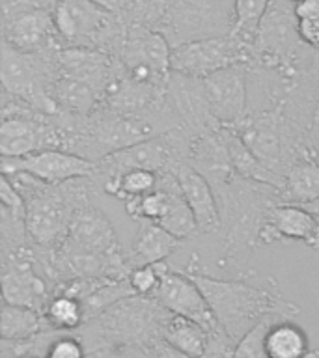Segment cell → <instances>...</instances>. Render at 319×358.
Segmentation results:
<instances>
[{"label": "cell", "mask_w": 319, "mask_h": 358, "mask_svg": "<svg viewBox=\"0 0 319 358\" xmlns=\"http://www.w3.org/2000/svg\"><path fill=\"white\" fill-rule=\"evenodd\" d=\"M170 313L157 296L131 295L84 324L92 329L97 347L134 345L148 349L162 340V329Z\"/></svg>", "instance_id": "7a4b0ae2"}, {"label": "cell", "mask_w": 319, "mask_h": 358, "mask_svg": "<svg viewBox=\"0 0 319 358\" xmlns=\"http://www.w3.org/2000/svg\"><path fill=\"white\" fill-rule=\"evenodd\" d=\"M56 250L67 254H111L122 248L111 220L97 207L88 203L75 211L66 241Z\"/></svg>", "instance_id": "7c38bea8"}, {"label": "cell", "mask_w": 319, "mask_h": 358, "mask_svg": "<svg viewBox=\"0 0 319 358\" xmlns=\"http://www.w3.org/2000/svg\"><path fill=\"white\" fill-rule=\"evenodd\" d=\"M179 241L181 239H178L176 235H172L157 222L139 220V229H136L133 241V250L127 257L129 267L133 271L136 267L153 265V263L166 259L170 254L176 252Z\"/></svg>", "instance_id": "2e32d148"}, {"label": "cell", "mask_w": 319, "mask_h": 358, "mask_svg": "<svg viewBox=\"0 0 319 358\" xmlns=\"http://www.w3.org/2000/svg\"><path fill=\"white\" fill-rule=\"evenodd\" d=\"M235 349H237V340L218 324L217 329L211 330L207 336L206 349L200 358H234Z\"/></svg>", "instance_id": "4316f807"}, {"label": "cell", "mask_w": 319, "mask_h": 358, "mask_svg": "<svg viewBox=\"0 0 319 358\" xmlns=\"http://www.w3.org/2000/svg\"><path fill=\"white\" fill-rule=\"evenodd\" d=\"M269 358H304L308 349L306 332L293 321H280L269 327L265 334Z\"/></svg>", "instance_id": "ffe728a7"}, {"label": "cell", "mask_w": 319, "mask_h": 358, "mask_svg": "<svg viewBox=\"0 0 319 358\" xmlns=\"http://www.w3.org/2000/svg\"><path fill=\"white\" fill-rule=\"evenodd\" d=\"M43 150H66V133L60 123L45 114L30 112L24 116H6L0 123L2 157H27Z\"/></svg>", "instance_id": "52a82bcc"}, {"label": "cell", "mask_w": 319, "mask_h": 358, "mask_svg": "<svg viewBox=\"0 0 319 358\" xmlns=\"http://www.w3.org/2000/svg\"><path fill=\"white\" fill-rule=\"evenodd\" d=\"M282 319L278 317H267L263 319L262 323L256 324L254 329L248 330L239 341H237V349H235L234 358H269L267 349H265V334L271 324L280 323Z\"/></svg>", "instance_id": "d4e9b609"}, {"label": "cell", "mask_w": 319, "mask_h": 358, "mask_svg": "<svg viewBox=\"0 0 319 358\" xmlns=\"http://www.w3.org/2000/svg\"><path fill=\"white\" fill-rule=\"evenodd\" d=\"M45 358H84V343L73 336H60L50 345Z\"/></svg>", "instance_id": "83f0119b"}, {"label": "cell", "mask_w": 319, "mask_h": 358, "mask_svg": "<svg viewBox=\"0 0 319 358\" xmlns=\"http://www.w3.org/2000/svg\"><path fill=\"white\" fill-rule=\"evenodd\" d=\"M222 134L226 148H228L229 161H232V166H234V172L239 178L256 181V183L271 185V187L278 190L284 189V176H280L274 170H271L265 162L260 161L234 127H222Z\"/></svg>", "instance_id": "e0dca14e"}, {"label": "cell", "mask_w": 319, "mask_h": 358, "mask_svg": "<svg viewBox=\"0 0 319 358\" xmlns=\"http://www.w3.org/2000/svg\"><path fill=\"white\" fill-rule=\"evenodd\" d=\"M2 41L21 52L64 47L52 13L38 0H2Z\"/></svg>", "instance_id": "5b68a950"}, {"label": "cell", "mask_w": 319, "mask_h": 358, "mask_svg": "<svg viewBox=\"0 0 319 358\" xmlns=\"http://www.w3.org/2000/svg\"><path fill=\"white\" fill-rule=\"evenodd\" d=\"M271 0H234V27L232 36L254 47L257 28Z\"/></svg>", "instance_id": "cb8c5ba5"}, {"label": "cell", "mask_w": 319, "mask_h": 358, "mask_svg": "<svg viewBox=\"0 0 319 358\" xmlns=\"http://www.w3.org/2000/svg\"><path fill=\"white\" fill-rule=\"evenodd\" d=\"M304 358H319V349H310Z\"/></svg>", "instance_id": "836d02e7"}, {"label": "cell", "mask_w": 319, "mask_h": 358, "mask_svg": "<svg viewBox=\"0 0 319 358\" xmlns=\"http://www.w3.org/2000/svg\"><path fill=\"white\" fill-rule=\"evenodd\" d=\"M47 8L64 47L120 50L127 36V22L94 0H49Z\"/></svg>", "instance_id": "277c9868"}, {"label": "cell", "mask_w": 319, "mask_h": 358, "mask_svg": "<svg viewBox=\"0 0 319 358\" xmlns=\"http://www.w3.org/2000/svg\"><path fill=\"white\" fill-rule=\"evenodd\" d=\"M155 296L166 310L200 323L207 332H211L218 327L217 317H215L201 289L183 271L178 273L166 265L161 274V284H159Z\"/></svg>", "instance_id": "30bf717a"}, {"label": "cell", "mask_w": 319, "mask_h": 358, "mask_svg": "<svg viewBox=\"0 0 319 358\" xmlns=\"http://www.w3.org/2000/svg\"><path fill=\"white\" fill-rule=\"evenodd\" d=\"M290 2H293V4H297V2H301V0H290Z\"/></svg>", "instance_id": "e575fe53"}, {"label": "cell", "mask_w": 319, "mask_h": 358, "mask_svg": "<svg viewBox=\"0 0 319 358\" xmlns=\"http://www.w3.org/2000/svg\"><path fill=\"white\" fill-rule=\"evenodd\" d=\"M284 189L280 190V200L285 203H312L319 200V161L312 157H302L288 168L284 176Z\"/></svg>", "instance_id": "ac0fdd59"}, {"label": "cell", "mask_w": 319, "mask_h": 358, "mask_svg": "<svg viewBox=\"0 0 319 358\" xmlns=\"http://www.w3.org/2000/svg\"><path fill=\"white\" fill-rule=\"evenodd\" d=\"M45 317L52 329L62 330V332H73L86 323L83 301L77 296L64 295V293H56L50 299Z\"/></svg>", "instance_id": "603a6c76"}, {"label": "cell", "mask_w": 319, "mask_h": 358, "mask_svg": "<svg viewBox=\"0 0 319 358\" xmlns=\"http://www.w3.org/2000/svg\"><path fill=\"white\" fill-rule=\"evenodd\" d=\"M254 58V47L228 36L192 39L172 47L170 73L183 77L206 78L234 64H246Z\"/></svg>", "instance_id": "8992f818"}, {"label": "cell", "mask_w": 319, "mask_h": 358, "mask_svg": "<svg viewBox=\"0 0 319 358\" xmlns=\"http://www.w3.org/2000/svg\"><path fill=\"white\" fill-rule=\"evenodd\" d=\"M2 86L4 94L27 103L39 114L58 116L60 106L52 97L55 83L60 77L56 50L21 52L2 41Z\"/></svg>", "instance_id": "3957f363"}, {"label": "cell", "mask_w": 319, "mask_h": 358, "mask_svg": "<svg viewBox=\"0 0 319 358\" xmlns=\"http://www.w3.org/2000/svg\"><path fill=\"white\" fill-rule=\"evenodd\" d=\"M144 357L146 358H196L187 355V352L179 351V349L172 347L164 340L157 341V343L150 345L148 349H144Z\"/></svg>", "instance_id": "f546056e"}, {"label": "cell", "mask_w": 319, "mask_h": 358, "mask_svg": "<svg viewBox=\"0 0 319 358\" xmlns=\"http://www.w3.org/2000/svg\"><path fill=\"white\" fill-rule=\"evenodd\" d=\"M164 267L166 265H162V262H159L153 263V265L133 268L131 274H129V284H131L134 293L142 296H155Z\"/></svg>", "instance_id": "484cf974"}, {"label": "cell", "mask_w": 319, "mask_h": 358, "mask_svg": "<svg viewBox=\"0 0 319 358\" xmlns=\"http://www.w3.org/2000/svg\"><path fill=\"white\" fill-rule=\"evenodd\" d=\"M297 19H313L319 21V0H301L295 4Z\"/></svg>", "instance_id": "1f68e13d"}, {"label": "cell", "mask_w": 319, "mask_h": 358, "mask_svg": "<svg viewBox=\"0 0 319 358\" xmlns=\"http://www.w3.org/2000/svg\"><path fill=\"white\" fill-rule=\"evenodd\" d=\"M2 173H28L49 185L94 178L95 162L66 150H43L27 157H2Z\"/></svg>", "instance_id": "ba28073f"}, {"label": "cell", "mask_w": 319, "mask_h": 358, "mask_svg": "<svg viewBox=\"0 0 319 358\" xmlns=\"http://www.w3.org/2000/svg\"><path fill=\"white\" fill-rule=\"evenodd\" d=\"M308 150H310V155L313 159L319 161V97L313 105V114H312V123H310V129H308Z\"/></svg>", "instance_id": "4dcf8cb0"}, {"label": "cell", "mask_w": 319, "mask_h": 358, "mask_svg": "<svg viewBox=\"0 0 319 358\" xmlns=\"http://www.w3.org/2000/svg\"><path fill=\"white\" fill-rule=\"evenodd\" d=\"M207 336L209 332L200 323L178 313H170L162 329V340L196 358H200L206 349Z\"/></svg>", "instance_id": "d6986e66"}, {"label": "cell", "mask_w": 319, "mask_h": 358, "mask_svg": "<svg viewBox=\"0 0 319 358\" xmlns=\"http://www.w3.org/2000/svg\"><path fill=\"white\" fill-rule=\"evenodd\" d=\"M276 241H302L308 246H319V220L299 203H274L263 217L257 231V243L271 245Z\"/></svg>", "instance_id": "8fae6325"}, {"label": "cell", "mask_w": 319, "mask_h": 358, "mask_svg": "<svg viewBox=\"0 0 319 358\" xmlns=\"http://www.w3.org/2000/svg\"><path fill=\"white\" fill-rule=\"evenodd\" d=\"M2 263H4V271H2L4 302L32 308L45 315L52 296H49L45 280L34 271L30 259L24 257V252L10 259H2Z\"/></svg>", "instance_id": "4fadbf2b"}, {"label": "cell", "mask_w": 319, "mask_h": 358, "mask_svg": "<svg viewBox=\"0 0 319 358\" xmlns=\"http://www.w3.org/2000/svg\"><path fill=\"white\" fill-rule=\"evenodd\" d=\"M304 207H306L308 211L312 213L313 217H316L319 220V200L312 201V203H304Z\"/></svg>", "instance_id": "d6a6232c"}, {"label": "cell", "mask_w": 319, "mask_h": 358, "mask_svg": "<svg viewBox=\"0 0 319 358\" xmlns=\"http://www.w3.org/2000/svg\"><path fill=\"white\" fill-rule=\"evenodd\" d=\"M56 60L60 75L88 84L97 97L106 95L114 86V66L106 50L92 47H62L56 50Z\"/></svg>", "instance_id": "5bb4252c"}, {"label": "cell", "mask_w": 319, "mask_h": 358, "mask_svg": "<svg viewBox=\"0 0 319 358\" xmlns=\"http://www.w3.org/2000/svg\"><path fill=\"white\" fill-rule=\"evenodd\" d=\"M157 185H159V172L136 168V170H129V172L122 173L120 178L103 181V190L106 194L118 196L125 201L129 198L150 194L157 189Z\"/></svg>", "instance_id": "7402d4cb"}, {"label": "cell", "mask_w": 319, "mask_h": 358, "mask_svg": "<svg viewBox=\"0 0 319 358\" xmlns=\"http://www.w3.org/2000/svg\"><path fill=\"white\" fill-rule=\"evenodd\" d=\"M178 178L190 211L194 215L196 228L200 234H213L222 226L220 206L213 190L211 181L187 162H178L172 170Z\"/></svg>", "instance_id": "9a60e30c"}, {"label": "cell", "mask_w": 319, "mask_h": 358, "mask_svg": "<svg viewBox=\"0 0 319 358\" xmlns=\"http://www.w3.org/2000/svg\"><path fill=\"white\" fill-rule=\"evenodd\" d=\"M47 329H52V327L43 313L36 312L32 308L2 302V319H0L2 340H24Z\"/></svg>", "instance_id": "44dd1931"}, {"label": "cell", "mask_w": 319, "mask_h": 358, "mask_svg": "<svg viewBox=\"0 0 319 358\" xmlns=\"http://www.w3.org/2000/svg\"><path fill=\"white\" fill-rule=\"evenodd\" d=\"M183 273L198 284L218 324L237 341L263 319L293 321L299 315V306L284 301L274 282L271 285H256L239 280L213 278L192 268Z\"/></svg>", "instance_id": "6da1fadb"}, {"label": "cell", "mask_w": 319, "mask_h": 358, "mask_svg": "<svg viewBox=\"0 0 319 358\" xmlns=\"http://www.w3.org/2000/svg\"><path fill=\"white\" fill-rule=\"evenodd\" d=\"M297 34L302 43L313 49H319V21L313 19H299L297 22Z\"/></svg>", "instance_id": "f1b7e54d"}, {"label": "cell", "mask_w": 319, "mask_h": 358, "mask_svg": "<svg viewBox=\"0 0 319 358\" xmlns=\"http://www.w3.org/2000/svg\"><path fill=\"white\" fill-rule=\"evenodd\" d=\"M207 108L220 127H234L243 120L248 99L246 64H234L201 78Z\"/></svg>", "instance_id": "9c48e42d"}]
</instances>
